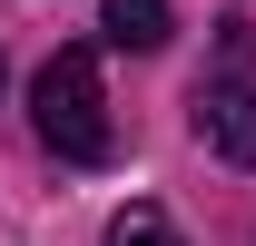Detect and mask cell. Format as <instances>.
I'll return each instance as SVG.
<instances>
[{
  "instance_id": "obj_2",
  "label": "cell",
  "mask_w": 256,
  "mask_h": 246,
  "mask_svg": "<svg viewBox=\"0 0 256 246\" xmlns=\"http://www.w3.org/2000/svg\"><path fill=\"white\" fill-rule=\"evenodd\" d=\"M197 138H207L226 168H256V89H246V69H217V79L197 89Z\"/></svg>"
},
{
  "instance_id": "obj_3",
  "label": "cell",
  "mask_w": 256,
  "mask_h": 246,
  "mask_svg": "<svg viewBox=\"0 0 256 246\" xmlns=\"http://www.w3.org/2000/svg\"><path fill=\"white\" fill-rule=\"evenodd\" d=\"M98 30H108V50H168V0H108Z\"/></svg>"
},
{
  "instance_id": "obj_4",
  "label": "cell",
  "mask_w": 256,
  "mask_h": 246,
  "mask_svg": "<svg viewBox=\"0 0 256 246\" xmlns=\"http://www.w3.org/2000/svg\"><path fill=\"white\" fill-rule=\"evenodd\" d=\"M108 246H178V226H168V207H128L108 226Z\"/></svg>"
},
{
  "instance_id": "obj_5",
  "label": "cell",
  "mask_w": 256,
  "mask_h": 246,
  "mask_svg": "<svg viewBox=\"0 0 256 246\" xmlns=\"http://www.w3.org/2000/svg\"><path fill=\"white\" fill-rule=\"evenodd\" d=\"M0 79H10V69H0Z\"/></svg>"
},
{
  "instance_id": "obj_1",
  "label": "cell",
  "mask_w": 256,
  "mask_h": 246,
  "mask_svg": "<svg viewBox=\"0 0 256 246\" xmlns=\"http://www.w3.org/2000/svg\"><path fill=\"white\" fill-rule=\"evenodd\" d=\"M30 118L40 138L60 158H79V168H108L118 158V128H108V89H98V50H50V69L30 79Z\"/></svg>"
}]
</instances>
